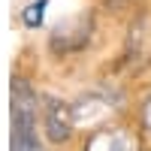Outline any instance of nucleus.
<instances>
[{"label": "nucleus", "instance_id": "f257e3e1", "mask_svg": "<svg viewBox=\"0 0 151 151\" xmlns=\"http://www.w3.org/2000/svg\"><path fill=\"white\" fill-rule=\"evenodd\" d=\"M12 151H42L36 142V94L24 79L12 82Z\"/></svg>", "mask_w": 151, "mask_h": 151}, {"label": "nucleus", "instance_id": "f03ea898", "mask_svg": "<svg viewBox=\"0 0 151 151\" xmlns=\"http://www.w3.org/2000/svg\"><path fill=\"white\" fill-rule=\"evenodd\" d=\"M42 127H45V133H48V139H52V142H64V139H70V133H73V127H76L73 106L52 100V103L42 109Z\"/></svg>", "mask_w": 151, "mask_h": 151}, {"label": "nucleus", "instance_id": "7ed1b4c3", "mask_svg": "<svg viewBox=\"0 0 151 151\" xmlns=\"http://www.w3.org/2000/svg\"><path fill=\"white\" fill-rule=\"evenodd\" d=\"M85 151H139L136 136L127 130H94V136L85 142Z\"/></svg>", "mask_w": 151, "mask_h": 151}, {"label": "nucleus", "instance_id": "20e7f679", "mask_svg": "<svg viewBox=\"0 0 151 151\" xmlns=\"http://www.w3.org/2000/svg\"><path fill=\"white\" fill-rule=\"evenodd\" d=\"M45 6H48V0H36V3H30L27 9H24V24H27V27H40L42 15H45Z\"/></svg>", "mask_w": 151, "mask_h": 151}, {"label": "nucleus", "instance_id": "39448f33", "mask_svg": "<svg viewBox=\"0 0 151 151\" xmlns=\"http://www.w3.org/2000/svg\"><path fill=\"white\" fill-rule=\"evenodd\" d=\"M145 124L151 127V100H148V106H145Z\"/></svg>", "mask_w": 151, "mask_h": 151}]
</instances>
